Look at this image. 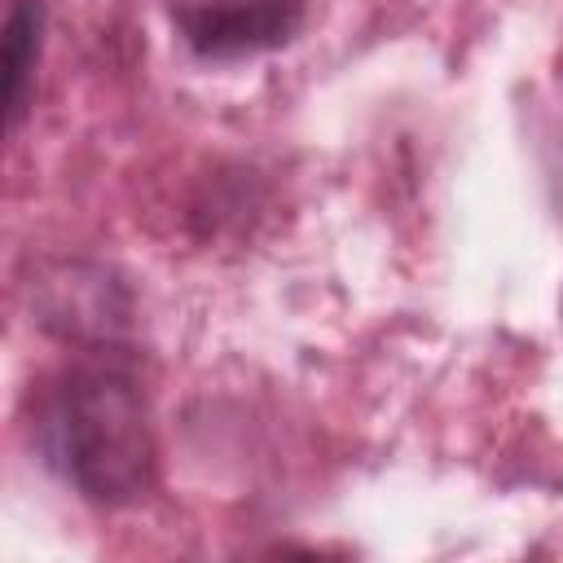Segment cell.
I'll return each instance as SVG.
<instances>
[{
    "label": "cell",
    "mask_w": 563,
    "mask_h": 563,
    "mask_svg": "<svg viewBox=\"0 0 563 563\" xmlns=\"http://www.w3.org/2000/svg\"><path fill=\"white\" fill-rule=\"evenodd\" d=\"M40 435L62 479L97 506H128L154 484L145 391L114 356H88L57 378Z\"/></svg>",
    "instance_id": "obj_1"
},
{
    "label": "cell",
    "mask_w": 563,
    "mask_h": 563,
    "mask_svg": "<svg viewBox=\"0 0 563 563\" xmlns=\"http://www.w3.org/2000/svg\"><path fill=\"white\" fill-rule=\"evenodd\" d=\"M44 53V0H9L4 13V44H0V70H4V123L9 132L26 119L35 97V70Z\"/></svg>",
    "instance_id": "obj_3"
},
{
    "label": "cell",
    "mask_w": 563,
    "mask_h": 563,
    "mask_svg": "<svg viewBox=\"0 0 563 563\" xmlns=\"http://www.w3.org/2000/svg\"><path fill=\"white\" fill-rule=\"evenodd\" d=\"M180 40L207 62H238L290 44L303 26V0H176Z\"/></svg>",
    "instance_id": "obj_2"
}]
</instances>
